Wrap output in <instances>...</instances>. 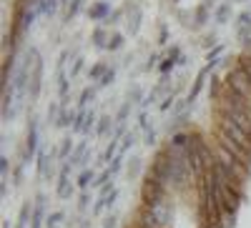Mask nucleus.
Here are the masks:
<instances>
[{
    "label": "nucleus",
    "mask_w": 251,
    "mask_h": 228,
    "mask_svg": "<svg viewBox=\"0 0 251 228\" xmlns=\"http://www.w3.org/2000/svg\"><path fill=\"white\" fill-rule=\"evenodd\" d=\"M171 173H174V158H171L169 148L156 151V156H153V160H151V168H149V173H146V176H151L156 183H161V185H166L169 191H174Z\"/></svg>",
    "instance_id": "nucleus-1"
},
{
    "label": "nucleus",
    "mask_w": 251,
    "mask_h": 228,
    "mask_svg": "<svg viewBox=\"0 0 251 228\" xmlns=\"http://www.w3.org/2000/svg\"><path fill=\"white\" fill-rule=\"evenodd\" d=\"M161 201H169V188L156 183L151 176H146L141 183V205L143 208H151V205H156Z\"/></svg>",
    "instance_id": "nucleus-2"
},
{
    "label": "nucleus",
    "mask_w": 251,
    "mask_h": 228,
    "mask_svg": "<svg viewBox=\"0 0 251 228\" xmlns=\"http://www.w3.org/2000/svg\"><path fill=\"white\" fill-rule=\"evenodd\" d=\"M216 128L221 131V133H226L231 140H236L239 146H244L246 151H251V136L244 131V128H239L236 123L228 118V115H224V113H216Z\"/></svg>",
    "instance_id": "nucleus-3"
},
{
    "label": "nucleus",
    "mask_w": 251,
    "mask_h": 228,
    "mask_svg": "<svg viewBox=\"0 0 251 228\" xmlns=\"http://www.w3.org/2000/svg\"><path fill=\"white\" fill-rule=\"evenodd\" d=\"M224 86H226V88H231L234 93H239L241 98H246V100H249V106H251V80H249V75H246L239 66H234L231 70L226 73Z\"/></svg>",
    "instance_id": "nucleus-4"
},
{
    "label": "nucleus",
    "mask_w": 251,
    "mask_h": 228,
    "mask_svg": "<svg viewBox=\"0 0 251 228\" xmlns=\"http://www.w3.org/2000/svg\"><path fill=\"white\" fill-rule=\"evenodd\" d=\"M214 143H216V146H221L224 151H228V153H231L239 163H244L246 168H251V151H246L244 146H239L236 140H231L226 133H221L219 128L214 131Z\"/></svg>",
    "instance_id": "nucleus-5"
},
{
    "label": "nucleus",
    "mask_w": 251,
    "mask_h": 228,
    "mask_svg": "<svg viewBox=\"0 0 251 228\" xmlns=\"http://www.w3.org/2000/svg\"><path fill=\"white\" fill-rule=\"evenodd\" d=\"M219 203H221V211H224V213L236 216L239 205L244 203V193H241V191H234L231 185H221V183H219Z\"/></svg>",
    "instance_id": "nucleus-6"
},
{
    "label": "nucleus",
    "mask_w": 251,
    "mask_h": 228,
    "mask_svg": "<svg viewBox=\"0 0 251 228\" xmlns=\"http://www.w3.org/2000/svg\"><path fill=\"white\" fill-rule=\"evenodd\" d=\"M71 163H60V171H58V183H55V196L58 198H71L73 193V185H71Z\"/></svg>",
    "instance_id": "nucleus-7"
},
{
    "label": "nucleus",
    "mask_w": 251,
    "mask_h": 228,
    "mask_svg": "<svg viewBox=\"0 0 251 228\" xmlns=\"http://www.w3.org/2000/svg\"><path fill=\"white\" fill-rule=\"evenodd\" d=\"M40 88H43V60H40V55H38L35 58V66L30 70V88H28L30 103H35V98L40 95Z\"/></svg>",
    "instance_id": "nucleus-8"
},
{
    "label": "nucleus",
    "mask_w": 251,
    "mask_h": 228,
    "mask_svg": "<svg viewBox=\"0 0 251 228\" xmlns=\"http://www.w3.org/2000/svg\"><path fill=\"white\" fill-rule=\"evenodd\" d=\"M38 156V120L30 118V126H28V138H25V163H30Z\"/></svg>",
    "instance_id": "nucleus-9"
},
{
    "label": "nucleus",
    "mask_w": 251,
    "mask_h": 228,
    "mask_svg": "<svg viewBox=\"0 0 251 228\" xmlns=\"http://www.w3.org/2000/svg\"><path fill=\"white\" fill-rule=\"evenodd\" d=\"M33 218H30V228H43V223L48 221L46 216V196L43 193H38L35 201H33Z\"/></svg>",
    "instance_id": "nucleus-10"
},
{
    "label": "nucleus",
    "mask_w": 251,
    "mask_h": 228,
    "mask_svg": "<svg viewBox=\"0 0 251 228\" xmlns=\"http://www.w3.org/2000/svg\"><path fill=\"white\" fill-rule=\"evenodd\" d=\"M133 228H163L158 221H156V216L149 211V208H141L136 211V218H133Z\"/></svg>",
    "instance_id": "nucleus-11"
},
{
    "label": "nucleus",
    "mask_w": 251,
    "mask_h": 228,
    "mask_svg": "<svg viewBox=\"0 0 251 228\" xmlns=\"http://www.w3.org/2000/svg\"><path fill=\"white\" fill-rule=\"evenodd\" d=\"M55 153H46V151H38L35 156V171H38V178H48L50 176V163H53Z\"/></svg>",
    "instance_id": "nucleus-12"
},
{
    "label": "nucleus",
    "mask_w": 251,
    "mask_h": 228,
    "mask_svg": "<svg viewBox=\"0 0 251 228\" xmlns=\"http://www.w3.org/2000/svg\"><path fill=\"white\" fill-rule=\"evenodd\" d=\"M113 13H111V3H106V0H98V3H93L88 8V18L91 20H108Z\"/></svg>",
    "instance_id": "nucleus-13"
},
{
    "label": "nucleus",
    "mask_w": 251,
    "mask_h": 228,
    "mask_svg": "<svg viewBox=\"0 0 251 228\" xmlns=\"http://www.w3.org/2000/svg\"><path fill=\"white\" fill-rule=\"evenodd\" d=\"M208 70H211V68H203V70H199V75H196V80H194V88L191 91H188V106H194V100L199 98V93H201V88H203V80H206V75H208Z\"/></svg>",
    "instance_id": "nucleus-14"
},
{
    "label": "nucleus",
    "mask_w": 251,
    "mask_h": 228,
    "mask_svg": "<svg viewBox=\"0 0 251 228\" xmlns=\"http://www.w3.org/2000/svg\"><path fill=\"white\" fill-rule=\"evenodd\" d=\"M86 151H88V143L86 140H83V143H78V146H75V151H73V156H71V165H86L91 158L86 156Z\"/></svg>",
    "instance_id": "nucleus-15"
},
{
    "label": "nucleus",
    "mask_w": 251,
    "mask_h": 228,
    "mask_svg": "<svg viewBox=\"0 0 251 228\" xmlns=\"http://www.w3.org/2000/svg\"><path fill=\"white\" fill-rule=\"evenodd\" d=\"M73 151H75L73 140H71V138H63V140H60V146H58V151H55V158L63 160V163H68V158L73 156Z\"/></svg>",
    "instance_id": "nucleus-16"
},
{
    "label": "nucleus",
    "mask_w": 251,
    "mask_h": 228,
    "mask_svg": "<svg viewBox=\"0 0 251 228\" xmlns=\"http://www.w3.org/2000/svg\"><path fill=\"white\" fill-rule=\"evenodd\" d=\"M33 205H35V203H30V201H25L23 205H20V213H18V228H28V223H30V218H33Z\"/></svg>",
    "instance_id": "nucleus-17"
},
{
    "label": "nucleus",
    "mask_w": 251,
    "mask_h": 228,
    "mask_svg": "<svg viewBox=\"0 0 251 228\" xmlns=\"http://www.w3.org/2000/svg\"><path fill=\"white\" fill-rule=\"evenodd\" d=\"M111 126H113V118H111V115H100L98 123H96V136H98V138H106L108 131H111Z\"/></svg>",
    "instance_id": "nucleus-18"
},
{
    "label": "nucleus",
    "mask_w": 251,
    "mask_h": 228,
    "mask_svg": "<svg viewBox=\"0 0 251 228\" xmlns=\"http://www.w3.org/2000/svg\"><path fill=\"white\" fill-rule=\"evenodd\" d=\"M60 108H63V106H60ZM75 115H78V111H68V108H63V111H60V118H58L55 126H60V128H68V126H73V123H75Z\"/></svg>",
    "instance_id": "nucleus-19"
},
{
    "label": "nucleus",
    "mask_w": 251,
    "mask_h": 228,
    "mask_svg": "<svg viewBox=\"0 0 251 228\" xmlns=\"http://www.w3.org/2000/svg\"><path fill=\"white\" fill-rule=\"evenodd\" d=\"M93 183H96V173H93L91 168H86V171H83V173L78 176V183H75V185H78L80 191H86L88 185H91V188H93Z\"/></svg>",
    "instance_id": "nucleus-20"
},
{
    "label": "nucleus",
    "mask_w": 251,
    "mask_h": 228,
    "mask_svg": "<svg viewBox=\"0 0 251 228\" xmlns=\"http://www.w3.org/2000/svg\"><path fill=\"white\" fill-rule=\"evenodd\" d=\"M108 40H111V35L103 30V28H96L93 30V46L96 48H108Z\"/></svg>",
    "instance_id": "nucleus-21"
},
{
    "label": "nucleus",
    "mask_w": 251,
    "mask_h": 228,
    "mask_svg": "<svg viewBox=\"0 0 251 228\" xmlns=\"http://www.w3.org/2000/svg\"><path fill=\"white\" fill-rule=\"evenodd\" d=\"M236 66H239V68L249 75V80H251V50H246V53H241V55H239Z\"/></svg>",
    "instance_id": "nucleus-22"
},
{
    "label": "nucleus",
    "mask_w": 251,
    "mask_h": 228,
    "mask_svg": "<svg viewBox=\"0 0 251 228\" xmlns=\"http://www.w3.org/2000/svg\"><path fill=\"white\" fill-rule=\"evenodd\" d=\"M133 146H136V133L131 131V133H126V136H123V140H121V151H118V153L126 156V153H128V148H133Z\"/></svg>",
    "instance_id": "nucleus-23"
},
{
    "label": "nucleus",
    "mask_w": 251,
    "mask_h": 228,
    "mask_svg": "<svg viewBox=\"0 0 251 228\" xmlns=\"http://www.w3.org/2000/svg\"><path fill=\"white\" fill-rule=\"evenodd\" d=\"M86 115H88V111L83 108V111H78V115H75V123L71 126V131L73 133H83V128H86Z\"/></svg>",
    "instance_id": "nucleus-24"
},
{
    "label": "nucleus",
    "mask_w": 251,
    "mask_h": 228,
    "mask_svg": "<svg viewBox=\"0 0 251 228\" xmlns=\"http://www.w3.org/2000/svg\"><path fill=\"white\" fill-rule=\"evenodd\" d=\"M96 98V88H83V93H80V100H78V111H83L88 106V103Z\"/></svg>",
    "instance_id": "nucleus-25"
},
{
    "label": "nucleus",
    "mask_w": 251,
    "mask_h": 228,
    "mask_svg": "<svg viewBox=\"0 0 251 228\" xmlns=\"http://www.w3.org/2000/svg\"><path fill=\"white\" fill-rule=\"evenodd\" d=\"M108 70H111V68H106V63H96V66L88 70V78H91V80H100Z\"/></svg>",
    "instance_id": "nucleus-26"
},
{
    "label": "nucleus",
    "mask_w": 251,
    "mask_h": 228,
    "mask_svg": "<svg viewBox=\"0 0 251 228\" xmlns=\"http://www.w3.org/2000/svg\"><path fill=\"white\" fill-rule=\"evenodd\" d=\"M66 221V216H63L60 211H53L48 213V221H46V228H60V223Z\"/></svg>",
    "instance_id": "nucleus-27"
},
{
    "label": "nucleus",
    "mask_w": 251,
    "mask_h": 228,
    "mask_svg": "<svg viewBox=\"0 0 251 228\" xmlns=\"http://www.w3.org/2000/svg\"><path fill=\"white\" fill-rule=\"evenodd\" d=\"M228 15H231V5H228V3L219 5V10H216V23H226Z\"/></svg>",
    "instance_id": "nucleus-28"
},
{
    "label": "nucleus",
    "mask_w": 251,
    "mask_h": 228,
    "mask_svg": "<svg viewBox=\"0 0 251 228\" xmlns=\"http://www.w3.org/2000/svg\"><path fill=\"white\" fill-rule=\"evenodd\" d=\"M141 10L138 8H133V15L128 18V28H131V33H138V28H141Z\"/></svg>",
    "instance_id": "nucleus-29"
},
{
    "label": "nucleus",
    "mask_w": 251,
    "mask_h": 228,
    "mask_svg": "<svg viewBox=\"0 0 251 228\" xmlns=\"http://www.w3.org/2000/svg\"><path fill=\"white\" fill-rule=\"evenodd\" d=\"M128 111H131V100H126L123 106H121V111H118V115H116V123H126V118H128Z\"/></svg>",
    "instance_id": "nucleus-30"
},
{
    "label": "nucleus",
    "mask_w": 251,
    "mask_h": 228,
    "mask_svg": "<svg viewBox=\"0 0 251 228\" xmlns=\"http://www.w3.org/2000/svg\"><path fill=\"white\" fill-rule=\"evenodd\" d=\"M121 46H123V35H121V33H113L111 40H108V48H106V50H118Z\"/></svg>",
    "instance_id": "nucleus-31"
},
{
    "label": "nucleus",
    "mask_w": 251,
    "mask_h": 228,
    "mask_svg": "<svg viewBox=\"0 0 251 228\" xmlns=\"http://www.w3.org/2000/svg\"><path fill=\"white\" fill-rule=\"evenodd\" d=\"M8 171H10V160L3 153V156H0V176H3V181H8Z\"/></svg>",
    "instance_id": "nucleus-32"
},
{
    "label": "nucleus",
    "mask_w": 251,
    "mask_h": 228,
    "mask_svg": "<svg viewBox=\"0 0 251 228\" xmlns=\"http://www.w3.org/2000/svg\"><path fill=\"white\" fill-rule=\"evenodd\" d=\"M96 123H98V118H96V113L93 111H88V115H86V128H83V133H91L93 131V126H96Z\"/></svg>",
    "instance_id": "nucleus-33"
},
{
    "label": "nucleus",
    "mask_w": 251,
    "mask_h": 228,
    "mask_svg": "<svg viewBox=\"0 0 251 228\" xmlns=\"http://www.w3.org/2000/svg\"><path fill=\"white\" fill-rule=\"evenodd\" d=\"M121 168H123V156H121V153H118V156H116V158H113V160H111V165H108V171H111V173H113V176H116V173H118V171H121Z\"/></svg>",
    "instance_id": "nucleus-34"
},
{
    "label": "nucleus",
    "mask_w": 251,
    "mask_h": 228,
    "mask_svg": "<svg viewBox=\"0 0 251 228\" xmlns=\"http://www.w3.org/2000/svg\"><path fill=\"white\" fill-rule=\"evenodd\" d=\"M141 173V158H131V165H128V176L136 178Z\"/></svg>",
    "instance_id": "nucleus-35"
},
{
    "label": "nucleus",
    "mask_w": 251,
    "mask_h": 228,
    "mask_svg": "<svg viewBox=\"0 0 251 228\" xmlns=\"http://www.w3.org/2000/svg\"><path fill=\"white\" fill-rule=\"evenodd\" d=\"M113 78H116V70L111 68V70H108L106 75H103V78L98 80V86H100V88H106V86H111V83H113Z\"/></svg>",
    "instance_id": "nucleus-36"
},
{
    "label": "nucleus",
    "mask_w": 251,
    "mask_h": 228,
    "mask_svg": "<svg viewBox=\"0 0 251 228\" xmlns=\"http://www.w3.org/2000/svg\"><path fill=\"white\" fill-rule=\"evenodd\" d=\"M174 106H176V98H174V93H169V95L163 98V103H161V111L166 113V111H169V108H174Z\"/></svg>",
    "instance_id": "nucleus-37"
},
{
    "label": "nucleus",
    "mask_w": 251,
    "mask_h": 228,
    "mask_svg": "<svg viewBox=\"0 0 251 228\" xmlns=\"http://www.w3.org/2000/svg\"><path fill=\"white\" fill-rule=\"evenodd\" d=\"M206 18H208V10H206V5H201V8L196 10V25H203Z\"/></svg>",
    "instance_id": "nucleus-38"
},
{
    "label": "nucleus",
    "mask_w": 251,
    "mask_h": 228,
    "mask_svg": "<svg viewBox=\"0 0 251 228\" xmlns=\"http://www.w3.org/2000/svg\"><path fill=\"white\" fill-rule=\"evenodd\" d=\"M80 70H83V58H78V60H73V68L68 70V75H71V80H73V78H75V75H78Z\"/></svg>",
    "instance_id": "nucleus-39"
},
{
    "label": "nucleus",
    "mask_w": 251,
    "mask_h": 228,
    "mask_svg": "<svg viewBox=\"0 0 251 228\" xmlns=\"http://www.w3.org/2000/svg\"><path fill=\"white\" fill-rule=\"evenodd\" d=\"M174 66H176V60H174V58H166L163 63H161V73H169V70H174Z\"/></svg>",
    "instance_id": "nucleus-40"
},
{
    "label": "nucleus",
    "mask_w": 251,
    "mask_h": 228,
    "mask_svg": "<svg viewBox=\"0 0 251 228\" xmlns=\"http://www.w3.org/2000/svg\"><path fill=\"white\" fill-rule=\"evenodd\" d=\"M146 133V146H156V131L149 128V131H143Z\"/></svg>",
    "instance_id": "nucleus-41"
},
{
    "label": "nucleus",
    "mask_w": 251,
    "mask_h": 228,
    "mask_svg": "<svg viewBox=\"0 0 251 228\" xmlns=\"http://www.w3.org/2000/svg\"><path fill=\"white\" fill-rule=\"evenodd\" d=\"M116 198H118V188H116L113 193H108V196H103V201H106V208H113V203H116Z\"/></svg>",
    "instance_id": "nucleus-42"
},
{
    "label": "nucleus",
    "mask_w": 251,
    "mask_h": 228,
    "mask_svg": "<svg viewBox=\"0 0 251 228\" xmlns=\"http://www.w3.org/2000/svg\"><path fill=\"white\" fill-rule=\"evenodd\" d=\"M78 10H80V0H73V3H71V8H68V13H66V18L71 20V18L78 13Z\"/></svg>",
    "instance_id": "nucleus-43"
},
{
    "label": "nucleus",
    "mask_w": 251,
    "mask_h": 228,
    "mask_svg": "<svg viewBox=\"0 0 251 228\" xmlns=\"http://www.w3.org/2000/svg\"><path fill=\"white\" fill-rule=\"evenodd\" d=\"M249 23H251V13H241V15H239V20H236V25H239V28H244V25H249Z\"/></svg>",
    "instance_id": "nucleus-44"
},
{
    "label": "nucleus",
    "mask_w": 251,
    "mask_h": 228,
    "mask_svg": "<svg viewBox=\"0 0 251 228\" xmlns=\"http://www.w3.org/2000/svg\"><path fill=\"white\" fill-rule=\"evenodd\" d=\"M138 98H141V88L136 86L133 91H128V100H131V103H138Z\"/></svg>",
    "instance_id": "nucleus-45"
},
{
    "label": "nucleus",
    "mask_w": 251,
    "mask_h": 228,
    "mask_svg": "<svg viewBox=\"0 0 251 228\" xmlns=\"http://www.w3.org/2000/svg\"><path fill=\"white\" fill-rule=\"evenodd\" d=\"M88 201H91L88 193H83V196H80V203H78V205H80V211H83V208H88Z\"/></svg>",
    "instance_id": "nucleus-46"
},
{
    "label": "nucleus",
    "mask_w": 251,
    "mask_h": 228,
    "mask_svg": "<svg viewBox=\"0 0 251 228\" xmlns=\"http://www.w3.org/2000/svg\"><path fill=\"white\" fill-rule=\"evenodd\" d=\"M100 228H116V216H108V218H106V223H103Z\"/></svg>",
    "instance_id": "nucleus-47"
},
{
    "label": "nucleus",
    "mask_w": 251,
    "mask_h": 228,
    "mask_svg": "<svg viewBox=\"0 0 251 228\" xmlns=\"http://www.w3.org/2000/svg\"><path fill=\"white\" fill-rule=\"evenodd\" d=\"M221 50H224V48H221V46H216V48H214L211 53H208V63H211V60H214V58H216V55H219Z\"/></svg>",
    "instance_id": "nucleus-48"
},
{
    "label": "nucleus",
    "mask_w": 251,
    "mask_h": 228,
    "mask_svg": "<svg viewBox=\"0 0 251 228\" xmlns=\"http://www.w3.org/2000/svg\"><path fill=\"white\" fill-rule=\"evenodd\" d=\"M166 40H169V30H166V28H161V35H158V43H166Z\"/></svg>",
    "instance_id": "nucleus-49"
},
{
    "label": "nucleus",
    "mask_w": 251,
    "mask_h": 228,
    "mask_svg": "<svg viewBox=\"0 0 251 228\" xmlns=\"http://www.w3.org/2000/svg\"><path fill=\"white\" fill-rule=\"evenodd\" d=\"M156 60H158V55H151V60H149V63H146V68H149V70H151V68L156 66Z\"/></svg>",
    "instance_id": "nucleus-50"
},
{
    "label": "nucleus",
    "mask_w": 251,
    "mask_h": 228,
    "mask_svg": "<svg viewBox=\"0 0 251 228\" xmlns=\"http://www.w3.org/2000/svg\"><path fill=\"white\" fill-rule=\"evenodd\" d=\"M3 228H10V223H8V221H5V223H3Z\"/></svg>",
    "instance_id": "nucleus-51"
},
{
    "label": "nucleus",
    "mask_w": 251,
    "mask_h": 228,
    "mask_svg": "<svg viewBox=\"0 0 251 228\" xmlns=\"http://www.w3.org/2000/svg\"><path fill=\"white\" fill-rule=\"evenodd\" d=\"M241 3H244V0H241Z\"/></svg>",
    "instance_id": "nucleus-52"
}]
</instances>
